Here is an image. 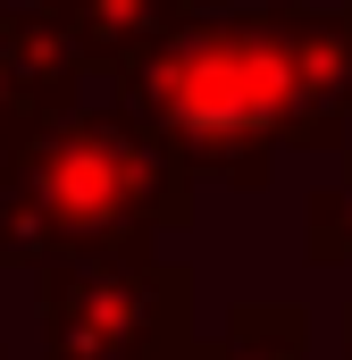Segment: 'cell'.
<instances>
[{
  "instance_id": "cell-1",
  "label": "cell",
  "mask_w": 352,
  "mask_h": 360,
  "mask_svg": "<svg viewBox=\"0 0 352 360\" xmlns=\"http://www.w3.org/2000/svg\"><path fill=\"white\" fill-rule=\"evenodd\" d=\"M118 84L193 176L260 184L277 151L352 143V8L184 17Z\"/></svg>"
},
{
  "instance_id": "cell-2",
  "label": "cell",
  "mask_w": 352,
  "mask_h": 360,
  "mask_svg": "<svg viewBox=\"0 0 352 360\" xmlns=\"http://www.w3.org/2000/svg\"><path fill=\"white\" fill-rule=\"evenodd\" d=\"M42 360H193V276L151 243L42 260Z\"/></svg>"
},
{
  "instance_id": "cell-3",
  "label": "cell",
  "mask_w": 352,
  "mask_h": 360,
  "mask_svg": "<svg viewBox=\"0 0 352 360\" xmlns=\"http://www.w3.org/2000/svg\"><path fill=\"white\" fill-rule=\"evenodd\" d=\"M76 76H84V59L59 34V17L0 0V151L25 143L34 126H51L59 109H76Z\"/></svg>"
},
{
  "instance_id": "cell-4",
  "label": "cell",
  "mask_w": 352,
  "mask_h": 360,
  "mask_svg": "<svg viewBox=\"0 0 352 360\" xmlns=\"http://www.w3.org/2000/svg\"><path fill=\"white\" fill-rule=\"evenodd\" d=\"M59 17V34L76 42V59L101 76H126L134 59H151L176 25L193 17V0H42Z\"/></svg>"
},
{
  "instance_id": "cell-5",
  "label": "cell",
  "mask_w": 352,
  "mask_h": 360,
  "mask_svg": "<svg viewBox=\"0 0 352 360\" xmlns=\"http://www.w3.org/2000/svg\"><path fill=\"white\" fill-rule=\"evenodd\" d=\"M310 344V319L302 310H235L227 327H218V344H201L193 360H302Z\"/></svg>"
},
{
  "instance_id": "cell-6",
  "label": "cell",
  "mask_w": 352,
  "mask_h": 360,
  "mask_svg": "<svg viewBox=\"0 0 352 360\" xmlns=\"http://www.w3.org/2000/svg\"><path fill=\"white\" fill-rule=\"evenodd\" d=\"M302 218H310V260L344 269V260H352V176L336 184V193H319V201H310Z\"/></svg>"
},
{
  "instance_id": "cell-7",
  "label": "cell",
  "mask_w": 352,
  "mask_h": 360,
  "mask_svg": "<svg viewBox=\"0 0 352 360\" xmlns=\"http://www.w3.org/2000/svg\"><path fill=\"white\" fill-rule=\"evenodd\" d=\"M344 352H352V319H344Z\"/></svg>"
},
{
  "instance_id": "cell-8",
  "label": "cell",
  "mask_w": 352,
  "mask_h": 360,
  "mask_svg": "<svg viewBox=\"0 0 352 360\" xmlns=\"http://www.w3.org/2000/svg\"><path fill=\"white\" fill-rule=\"evenodd\" d=\"M344 176H352V168H344Z\"/></svg>"
},
{
  "instance_id": "cell-9",
  "label": "cell",
  "mask_w": 352,
  "mask_h": 360,
  "mask_svg": "<svg viewBox=\"0 0 352 360\" xmlns=\"http://www.w3.org/2000/svg\"><path fill=\"white\" fill-rule=\"evenodd\" d=\"M344 8H352V0H344Z\"/></svg>"
}]
</instances>
